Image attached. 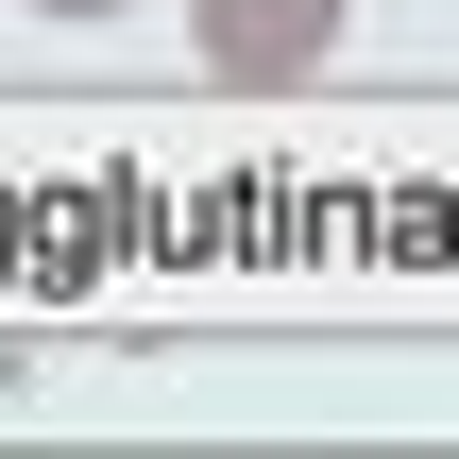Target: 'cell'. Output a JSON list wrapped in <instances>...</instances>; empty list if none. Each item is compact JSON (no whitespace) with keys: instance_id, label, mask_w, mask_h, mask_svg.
Listing matches in <instances>:
<instances>
[{"instance_id":"7a4b0ae2","label":"cell","mask_w":459,"mask_h":459,"mask_svg":"<svg viewBox=\"0 0 459 459\" xmlns=\"http://www.w3.org/2000/svg\"><path fill=\"white\" fill-rule=\"evenodd\" d=\"M34 17H119V0H34Z\"/></svg>"},{"instance_id":"6da1fadb","label":"cell","mask_w":459,"mask_h":459,"mask_svg":"<svg viewBox=\"0 0 459 459\" xmlns=\"http://www.w3.org/2000/svg\"><path fill=\"white\" fill-rule=\"evenodd\" d=\"M341 34H358V0H187V51H204V85H238V102L307 85Z\"/></svg>"}]
</instances>
